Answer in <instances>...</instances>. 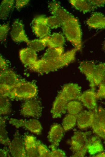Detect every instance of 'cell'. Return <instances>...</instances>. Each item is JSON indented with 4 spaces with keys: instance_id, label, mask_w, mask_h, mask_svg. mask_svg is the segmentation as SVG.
Here are the masks:
<instances>
[{
    "instance_id": "obj_1",
    "label": "cell",
    "mask_w": 105,
    "mask_h": 157,
    "mask_svg": "<svg viewBox=\"0 0 105 157\" xmlns=\"http://www.w3.org/2000/svg\"><path fill=\"white\" fill-rule=\"evenodd\" d=\"M78 50L75 47L55 59L50 60L41 59L37 60L30 68L34 71L40 74L48 73L55 71L73 61Z\"/></svg>"
},
{
    "instance_id": "obj_2",
    "label": "cell",
    "mask_w": 105,
    "mask_h": 157,
    "mask_svg": "<svg viewBox=\"0 0 105 157\" xmlns=\"http://www.w3.org/2000/svg\"><path fill=\"white\" fill-rule=\"evenodd\" d=\"M63 32L67 40L78 50L82 46V34L78 20L72 15L62 22Z\"/></svg>"
},
{
    "instance_id": "obj_3",
    "label": "cell",
    "mask_w": 105,
    "mask_h": 157,
    "mask_svg": "<svg viewBox=\"0 0 105 157\" xmlns=\"http://www.w3.org/2000/svg\"><path fill=\"white\" fill-rule=\"evenodd\" d=\"M91 132H75L70 141V149L73 152L72 157H83L88 152L89 136Z\"/></svg>"
},
{
    "instance_id": "obj_4",
    "label": "cell",
    "mask_w": 105,
    "mask_h": 157,
    "mask_svg": "<svg viewBox=\"0 0 105 157\" xmlns=\"http://www.w3.org/2000/svg\"><path fill=\"white\" fill-rule=\"evenodd\" d=\"M37 92V87L33 83L19 81L13 88L9 97L12 99H29L35 97Z\"/></svg>"
},
{
    "instance_id": "obj_5",
    "label": "cell",
    "mask_w": 105,
    "mask_h": 157,
    "mask_svg": "<svg viewBox=\"0 0 105 157\" xmlns=\"http://www.w3.org/2000/svg\"><path fill=\"white\" fill-rule=\"evenodd\" d=\"M95 117L91 126L93 132L105 140V109L101 106L94 110Z\"/></svg>"
},
{
    "instance_id": "obj_6",
    "label": "cell",
    "mask_w": 105,
    "mask_h": 157,
    "mask_svg": "<svg viewBox=\"0 0 105 157\" xmlns=\"http://www.w3.org/2000/svg\"><path fill=\"white\" fill-rule=\"evenodd\" d=\"M42 107L40 102L36 99H30L22 105L20 113L25 117L38 118L42 114Z\"/></svg>"
},
{
    "instance_id": "obj_7",
    "label": "cell",
    "mask_w": 105,
    "mask_h": 157,
    "mask_svg": "<svg viewBox=\"0 0 105 157\" xmlns=\"http://www.w3.org/2000/svg\"><path fill=\"white\" fill-rule=\"evenodd\" d=\"M9 123L17 128L24 127L37 135L40 134L42 130L40 122L35 119L27 120L11 118L9 119Z\"/></svg>"
},
{
    "instance_id": "obj_8",
    "label": "cell",
    "mask_w": 105,
    "mask_h": 157,
    "mask_svg": "<svg viewBox=\"0 0 105 157\" xmlns=\"http://www.w3.org/2000/svg\"><path fill=\"white\" fill-rule=\"evenodd\" d=\"M8 150L12 157H27L24 140L17 132L13 140L8 145Z\"/></svg>"
},
{
    "instance_id": "obj_9",
    "label": "cell",
    "mask_w": 105,
    "mask_h": 157,
    "mask_svg": "<svg viewBox=\"0 0 105 157\" xmlns=\"http://www.w3.org/2000/svg\"><path fill=\"white\" fill-rule=\"evenodd\" d=\"M44 17L43 16H38L33 21L32 30L36 35L40 39L49 36L50 33V29L45 24Z\"/></svg>"
},
{
    "instance_id": "obj_10",
    "label": "cell",
    "mask_w": 105,
    "mask_h": 157,
    "mask_svg": "<svg viewBox=\"0 0 105 157\" xmlns=\"http://www.w3.org/2000/svg\"><path fill=\"white\" fill-rule=\"evenodd\" d=\"M10 35L11 39L15 42H25L27 43L29 41L21 21L18 19L15 20L12 25Z\"/></svg>"
},
{
    "instance_id": "obj_11",
    "label": "cell",
    "mask_w": 105,
    "mask_h": 157,
    "mask_svg": "<svg viewBox=\"0 0 105 157\" xmlns=\"http://www.w3.org/2000/svg\"><path fill=\"white\" fill-rule=\"evenodd\" d=\"M81 87L75 83H70L63 87L60 93L68 101L78 99L81 93Z\"/></svg>"
},
{
    "instance_id": "obj_12",
    "label": "cell",
    "mask_w": 105,
    "mask_h": 157,
    "mask_svg": "<svg viewBox=\"0 0 105 157\" xmlns=\"http://www.w3.org/2000/svg\"><path fill=\"white\" fill-rule=\"evenodd\" d=\"M96 65L94 61H82L80 63L79 69L80 72L86 76L89 83L91 89L95 90L96 86L94 80V69Z\"/></svg>"
},
{
    "instance_id": "obj_13",
    "label": "cell",
    "mask_w": 105,
    "mask_h": 157,
    "mask_svg": "<svg viewBox=\"0 0 105 157\" xmlns=\"http://www.w3.org/2000/svg\"><path fill=\"white\" fill-rule=\"evenodd\" d=\"M97 99L96 92L91 89L81 93L78 100L88 109L94 111L97 107Z\"/></svg>"
},
{
    "instance_id": "obj_14",
    "label": "cell",
    "mask_w": 105,
    "mask_h": 157,
    "mask_svg": "<svg viewBox=\"0 0 105 157\" xmlns=\"http://www.w3.org/2000/svg\"><path fill=\"white\" fill-rule=\"evenodd\" d=\"M78 127L81 129L91 127L94 119V111H84L76 115Z\"/></svg>"
},
{
    "instance_id": "obj_15",
    "label": "cell",
    "mask_w": 105,
    "mask_h": 157,
    "mask_svg": "<svg viewBox=\"0 0 105 157\" xmlns=\"http://www.w3.org/2000/svg\"><path fill=\"white\" fill-rule=\"evenodd\" d=\"M68 102L59 93L54 101L51 110L53 118L60 117L65 113Z\"/></svg>"
},
{
    "instance_id": "obj_16",
    "label": "cell",
    "mask_w": 105,
    "mask_h": 157,
    "mask_svg": "<svg viewBox=\"0 0 105 157\" xmlns=\"http://www.w3.org/2000/svg\"><path fill=\"white\" fill-rule=\"evenodd\" d=\"M64 131L62 127L59 124L51 126L47 137L51 144L49 146L57 148L63 136Z\"/></svg>"
},
{
    "instance_id": "obj_17",
    "label": "cell",
    "mask_w": 105,
    "mask_h": 157,
    "mask_svg": "<svg viewBox=\"0 0 105 157\" xmlns=\"http://www.w3.org/2000/svg\"><path fill=\"white\" fill-rule=\"evenodd\" d=\"M48 8L50 13L63 22L68 19L72 15L62 7L58 2L53 1L48 3Z\"/></svg>"
},
{
    "instance_id": "obj_18",
    "label": "cell",
    "mask_w": 105,
    "mask_h": 157,
    "mask_svg": "<svg viewBox=\"0 0 105 157\" xmlns=\"http://www.w3.org/2000/svg\"><path fill=\"white\" fill-rule=\"evenodd\" d=\"M19 55L21 62L25 66L29 67L37 60L36 52L29 47L21 49Z\"/></svg>"
},
{
    "instance_id": "obj_19",
    "label": "cell",
    "mask_w": 105,
    "mask_h": 157,
    "mask_svg": "<svg viewBox=\"0 0 105 157\" xmlns=\"http://www.w3.org/2000/svg\"><path fill=\"white\" fill-rule=\"evenodd\" d=\"M19 81L17 75L13 71L7 69L0 72V84L7 86L13 89Z\"/></svg>"
},
{
    "instance_id": "obj_20",
    "label": "cell",
    "mask_w": 105,
    "mask_h": 157,
    "mask_svg": "<svg viewBox=\"0 0 105 157\" xmlns=\"http://www.w3.org/2000/svg\"><path fill=\"white\" fill-rule=\"evenodd\" d=\"M27 157H39L37 146V139L32 135H26L24 139Z\"/></svg>"
},
{
    "instance_id": "obj_21",
    "label": "cell",
    "mask_w": 105,
    "mask_h": 157,
    "mask_svg": "<svg viewBox=\"0 0 105 157\" xmlns=\"http://www.w3.org/2000/svg\"><path fill=\"white\" fill-rule=\"evenodd\" d=\"M87 24L94 28H105V16L99 12L94 13L87 20Z\"/></svg>"
},
{
    "instance_id": "obj_22",
    "label": "cell",
    "mask_w": 105,
    "mask_h": 157,
    "mask_svg": "<svg viewBox=\"0 0 105 157\" xmlns=\"http://www.w3.org/2000/svg\"><path fill=\"white\" fill-rule=\"evenodd\" d=\"M69 2L76 9L84 13L91 12L97 8L89 0H70Z\"/></svg>"
},
{
    "instance_id": "obj_23",
    "label": "cell",
    "mask_w": 105,
    "mask_h": 157,
    "mask_svg": "<svg viewBox=\"0 0 105 157\" xmlns=\"http://www.w3.org/2000/svg\"><path fill=\"white\" fill-rule=\"evenodd\" d=\"M103 151V147L99 137L93 136L90 137L88 152L91 155H94Z\"/></svg>"
},
{
    "instance_id": "obj_24",
    "label": "cell",
    "mask_w": 105,
    "mask_h": 157,
    "mask_svg": "<svg viewBox=\"0 0 105 157\" xmlns=\"http://www.w3.org/2000/svg\"><path fill=\"white\" fill-rule=\"evenodd\" d=\"M65 42L64 36L60 33H55L49 36L47 46L50 48L62 47Z\"/></svg>"
},
{
    "instance_id": "obj_25",
    "label": "cell",
    "mask_w": 105,
    "mask_h": 157,
    "mask_svg": "<svg viewBox=\"0 0 105 157\" xmlns=\"http://www.w3.org/2000/svg\"><path fill=\"white\" fill-rule=\"evenodd\" d=\"M13 0H4L0 6V18L2 20L6 19L10 12L14 4Z\"/></svg>"
},
{
    "instance_id": "obj_26",
    "label": "cell",
    "mask_w": 105,
    "mask_h": 157,
    "mask_svg": "<svg viewBox=\"0 0 105 157\" xmlns=\"http://www.w3.org/2000/svg\"><path fill=\"white\" fill-rule=\"evenodd\" d=\"M105 77V63L96 65L94 69V80L96 86H98Z\"/></svg>"
},
{
    "instance_id": "obj_27",
    "label": "cell",
    "mask_w": 105,
    "mask_h": 157,
    "mask_svg": "<svg viewBox=\"0 0 105 157\" xmlns=\"http://www.w3.org/2000/svg\"><path fill=\"white\" fill-rule=\"evenodd\" d=\"M63 47H49L46 51L42 59L50 60L58 58L61 56L64 53Z\"/></svg>"
},
{
    "instance_id": "obj_28",
    "label": "cell",
    "mask_w": 105,
    "mask_h": 157,
    "mask_svg": "<svg viewBox=\"0 0 105 157\" xmlns=\"http://www.w3.org/2000/svg\"><path fill=\"white\" fill-rule=\"evenodd\" d=\"M49 36L43 38L29 41L27 45L28 47L36 52L42 51L47 46Z\"/></svg>"
},
{
    "instance_id": "obj_29",
    "label": "cell",
    "mask_w": 105,
    "mask_h": 157,
    "mask_svg": "<svg viewBox=\"0 0 105 157\" xmlns=\"http://www.w3.org/2000/svg\"><path fill=\"white\" fill-rule=\"evenodd\" d=\"M7 118L5 117L0 118V142L5 146H8L11 142L5 129V120Z\"/></svg>"
},
{
    "instance_id": "obj_30",
    "label": "cell",
    "mask_w": 105,
    "mask_h": 157,
    "mask_svg": "<svg viewBox=\"0 0 105 157\" xmlns=\"http://www.w3.org/2000/svg\"><path fill=\"white\" fill-rule=\"evenodd\" d=\"M83 108L81 102L75 100L69 101L67 105V110L69 114L75 115L81 112Z\"/></svg>"
},
{
    "instance_id": "obj_31",
    "label": "cell",
    "mask_w": 105,
    "mask_h": 157,
    "mask_svg": "<svg viewBox=\"0 0 105 157\" xmlns=\"http://www.w3.org/2000/svg\"><path fill=\"white\" fill-rule=\"evenodd\" d=\"M76 122V115L70 114L66 115L62 121V127L64 131H68L73 128Z\"/></svg>"
},
{
    "instance_id": "obj_32",
    "label": "cell",
    "mask_w": 105,
    "mask_h": 157,
    "mask_svg": "<svg viewBox=\"0 0 105 157\" xmlns=\"http://www.w3.org/2000/svg\"><path fill=\"white\" fill-rule=\"evenodd\" d=\"M11 104L8 97L0 96V115H5L8 114L11 110Z\"/></svg>"
},
{
    "instance_id": "obj_33",
    "label": "cell",
    "mask_w": 105,
    "mask_h": 157,
    "mask_svg": "<svg viewBox=\"0 0 105 157\" xmlns=\"http://www.w3.org/2000/svg\"><path fill=\"white\" fill-rule=\"evenodd\" d=\"M44 20L45 24L50 29H56L62 26L61 21L54 16L48 17H44Z\"/></svg>"
},
{
    "instance_id": "obj_34",
    "label": "cell",
    "mask_w": 105,
    "mask_h": 157,
    "mask_svg": "<svg viewBox=\"0 0 105 157\" xmlns=\"http://www.w3.org/2000/svg\"><path fill=\"white\" fill-rule=\"evenodd\" d=\"M38 152L40 157H50L51 151L40 140H37Z\"/></svg>"
},
{
    "instance_id": "obj_35",
    "label": "cell",
    "mask_w": 105,
    "mask_h": 157,
    "mask_svg": "<svg viewBox=\"0 0 105 157\" xmlns=\"http://www.w3.org/2000/svg\"><path fill=\"white\" fill-rule=\"evenodd\" d=\"M96 92L97 99L105 98V77L99 85Z\"/></svg>"
},
{
    "instance_id": "obj_36",
    "label": "cell",
    "mask_w": 105,
    "mask_h": 157,
    "mask_svg": "<svg viewBox=\"0 0 105 157\" xmlns=\"http://www.w3.org/2000/svg\"><path fill=\"white\" fill-rule=\"evenodd\" d=\"M9 30L8 24L1 25L0 26V40L2 42L5 40Z\"/></svg>"
},
{
    "instance_id": "obj_37",
    "label": "cell",
    "mask_w": 105,
    "mask_h": 157,
    "mask_svg": "<svg viewBox=\"0 0 105 157\" xmlns=\"http://www.w3.org/2000/svg\"><path fill=\"white\" fill-rule=\"evenodd\" d=\"M49 148L51 150L50 157H64L66 156L65 152L62 150L50 146H49Z\"/></svg>"
},
{
    "instance_id": "obj_38",
    "label": "cell",
    "mask_w": 105,
    "mask_h": 157,
    "mask_svg": "<svg viewBox=\"0 0 105 157\" xmlns=\"http://www.w3.org/2000/svg\"><path fill=\"white\" fill-rule=\"evenodd\" d=\"M12 89L7 86L0 84V96L9 97Z\"/></svg>"
},
{
    "instance_id": "obj_39",
    "label": "cell",
    "mask_w": 105,
    "mask_h": 157,
    "mask_svg": "<svg viewBox=\"0 0 105 157\" xmlns=\"http://www.w3.org/2000/svg\"><path fill=\"white\" fill-rule=\"evenodd\" d=\"M30 2L29 0H16L15 1V7L19 10L28 4Z\"/></svg>"
},
{
    "instance_id": "obj_40",
    "label": "cell",
    "mask_w": 105,
    "mask_h": 157,
    "mask_svg": "<svg viewBox=\"0 0 105 157\" xmlns=\"http://www.w3.org/2000/svg\"><path fill=\"white\" fill-rule=\"evenodd\" d=\"M0 72L3 71L8 69V65L4 58L0 55Z\"/></svg>"
},
{
    "instance_id": "obj_41",
    "label": "cell",
    "mask_w": 105,
    "mask_h": 157,
    "mask_svg": "<svg viewBox=\"0 0 105 157\" xmlns=\"http://www.w3.org/2000/svg\"><path fill=\"white\" fill-rule=\"evenodd\" d=\"M91 3L97 8L103 6L105 5V0H89Z\"/></svg>"
},
{
    "instance_id": "obj_42",
    "label": "cell",
    "mask_w": 105,
    "mask_h": 157,
    "mask_svg": "<svg viewBox=\"0 0 105 157\" xmlns=\"http://www.w3.org/2000/svg\"><path fill=\"white\" fill-rule=\"evenodd\" d=\"M9 151L8 149H0V157H7L9 156L8 151Z\"/></svg>"
},
{
    "instance_id": "obj_43",
    "label": "cell",
    "mask_w": 105,
    "mask_h": 157,
    "mask_svg": "<svg viewBox=\"0 0 105 157\" xmlns=\"http://www.w3.org/2000/svg\"><path fill=\"white\" fill-rule=\"evenodd\" d=\"M92 156L97 157H105V152H102L97 154L95 155H93Z\"/></svg>"
},
{
    "instance_id": "obj_44",
    "label": "cell",
    "mask_w": 105,
    "mask_h": 157,
    "mask_svg": "<svg viewBox=\"0 0 105 157\" xmlns=\"http://www.w3.org/2000/svg\"><path fill=\"white\" fill-rule=\"evenodd\" d=\"M103 49L105 51V40L103 42Z\"/></svg>"
},
{
    "instance_id": "obj_45",
    "label": "cell",
    "mask_w": 105,
    "mask_h": 157,
    "mask_svg": "<svg viewBox=\"0 0 105 157\" xmlns=\"http://www.w3.org/2000/svg\"></svg>"
}]
</instances>
